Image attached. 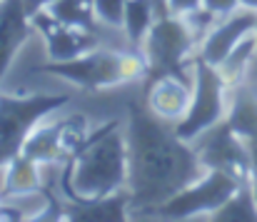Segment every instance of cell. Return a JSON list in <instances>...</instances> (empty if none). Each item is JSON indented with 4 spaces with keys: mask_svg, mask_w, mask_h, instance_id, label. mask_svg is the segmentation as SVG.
<instances>
[{
    "mask_svg": "<svg viewBox=\"0 0 257 222\" xmlns=\"http://www.w3.org/2000/svg\"><path fill=\"white\" fill-rule=\"evenodd\" d=\"M225 120L245 143L257 140V80H242L230 87V105Z\"/></svg>",
    "mask_w": 257,
    "mask_h": 222,
    "instance_id": "obj_15",
    "label": "cell"
},
{
    "mask_svg": "<svg viewBox=\"0 0 257 222\" xmlns=\"http://www.w3.org/2000/svg\"><path fill=\"white\" fill-rule=\"evenodd\" d=\"M212 220H235V222L257 220V202H255V195H252L250 182H242L235 190V195L220 210L212 212Z\"/></svg>",
    "mask_w": 257,
    "mask_h": 222,
    "instance_id": "obj_19",
    "label": "cell"
},
{
    "mask_svg": "<svg viewBox=\"0 0 257 222\" xmlns=\"http://www.w3.org/2000/svg\"><path fill=\"white\" fill-rule=\"evenodd\" d=\"M247 148H250V177H247V182L252 187V195H255L257 202V140H250Z\"/></svg>",
    "mask_w": 257,
    "mask_h": 222,
    "instance_id": "obj_23",
    "label": "cell"
},
{
    "mask_svg": "<svg viewBox=\"0 0 257 222\" xmlns=\"http://www.w3.org/2000/svg\"><path fill=\"white\" fill-rule=\"evenodd\" d=\"M125 3L127 0H95V13L97 20L107 28L122 30V15H125Z\"/></svg>",
    "mask_w": 257,
    "mask_h": 222,
    "instance_id": "obj_20",
    "label": "cell"
},
{
    "mask_svg": "<svg viewBox=\"0 0 257 222\" xmlns=\"http://www.w3.org/2000/svg\"><path fill=\"white\" fill-rule=\"evenodd\" d=\"M63 217L70 220H130V192L127 187L107 197L95 200H63Z\"/></svg>",
    "mask_w": 257,
    "mask_h": 222,
    "instance_id": "obj_14",
    "label": "cell"
},
{
    "mask_svg": "<svg viewBox=\"0 0 257 222\" xmlns=\"http://www.w3.org/2000/svg\"><path fill=\"white\" fill-rule=\"evenodd\" d=\"M230 105V85L222 73L195 55L192 63V100L187 113L175 123V133L192 143L200 133L225 120Z\"/></svg>",
    "mask_w": 257,
    "mask_h": 222,
    "instance_id": "obj_7",
    "label": "cell"
},
{
    "mask_svg": "<svg viewBox=\"0 0 257 222\" xmlns=\"http://www.w3.org/2000/svg\"><path fill=\"white\" fill-rule=\"evenodd\" d=\"M43 190H45L43 165H38L25 152L15 155L0 170V200L3 197H23V195L43 192Z\"/></svg>",
    "mask_w": 257,
    "mask_h": 222,
    "instance_id": "obj_13",
    "label": "cell"
},
{
    "mask_svg": "<svg viewBox=\"0 0 257 222\" xmlns=\"http://www.w3.org/2000/svg\"><path fill=\"white\" fill-rule=\"evenodd\" d=\"M158 8L153 0H127L125 3V15H122V33H125V40H127V48L130 50H138L143 48L153 23L158 20Z\"/></svg>",
    "mask_w": 257,
    "mask_h": 222,
    "instance_id": "obj_16",
    "label": "cell"
},
{
    "mask_svg": "<svg viewBox=\"0 0 257 222\" xmlns=\"http://www.w3.org/2000/svg\"><path fill=\"white\" fill-rule=\"evenodd\" d=\"M192 148H195L205 170H222V172L237 177L240 182H247V177H250V148L227 125V120L200 133L192 140Z\"/></svg>",
    "mask_w": 257,
    "mask_h": 222,
    "instance_id": "obj_8",
    "label": "cell"
},
{
    "mask_svg": "<svg viewBox=\"0 0 257 222\" xmlns=\"http://www.w3.org/2000/svg\"><path fill=\"white\" fill-rule=\"evenodd\" d=\"M252 35H255V40H257V23H255V30H252Z\"/></svg>",
    "mask_w": 257,
    "mask_h": 222,
    "instance_id": "obj_27",
    "label": "cell"
},
{
    "mask_svg": "<svg viewBox=\"0 0 257 222\" xmlns=\"http://www.w3.org/2000/svg\"><path fill=\"white\" fill-rule=\"evenodd\" d=\"M202 8H207L215 18H225L235 13L237 8H242V3L240 0H202Z\"/></svg>",
    "mask_w": 257,
    "mask_h": 222,
    "instance_id": "obj_21",
    "label": "cell"
},
{
    "mask_svg": "<svg viewBox=\"0 0 257 222\" xmlns=\"http://www.w3.org/2000/svg\"><path fill=\"white\" fill-rule=\"evenodd\" d=\"M145 105L150 107L153 115H158L160 120L177 123L192 100V80L185 77H175V75H163V77H153L145 80Z\"/></svg>",
    "mask_w": 257,
    "mask_h": 222,
    "instance_id": "obj_12",
    "label": "cell"
},
{
    "mask_svg": "<svg viewBox=\"0 0 257 222\" xmlns=\"http://www.w3.org/2000/svg\"><path fill=\"white\" fill-rule=\"evenodd\" d=\"M255 23H257V10L245 8V5L237 8L235 13L220 18V20L212 25V30L202 38V43L197 45V58L217 68V65L230 55V50H232L242 38H247V35L255 30Z\"/></svg>",
    "mask_w": 257,
    "mask_h": 222,
    "instance_id": "obj_10",
    "label": "cell"
},
{
    "mask_svg": "<svg viewBox=\"0 0 257 222\" xmlns=\"http://www.w3.org/2000/svg\"><path fill=\"white\" fill-rule=\"evenodd\" d=\"M33 28L45 40L48 60H73L78 55H85L90 50L105 45V38H107V33H100V30H87V28L60 23L48 10L33 13ZM115 33H122V30H115Z\"/></svg>",
    "mask_w": 257,
    "mask_h": 222,
    "instance_id": "obj_9",
    "label": "cell"
},
{
    "mask_svg": "<svg viewBox=\"0 0 257 222\" xmlns=\"http://www.w3.org/2000/svg\"><path fill=\"white\" fill-rule=\"evenodd\" d=\"M155 3V8H158V15L163 18V15H170V10H168V0H153Z\"/></svg>",
    "mask_w": 257,
    "mask_h": 222,
    "instance_id": "obj_25",
    "label": "cell"
},
{
    "mask_svg": "<svg viewBox=\"0 0 257 222\" xmlns=\"http://www.w3.org/2000/svg\"><path fill=\"white\" fill-rule=\"evenodd\" d=\"M140 53L148 63V80L175 75L192 80V63L197 55V40L180 15H163L153 23Z\"/></svg>",
    "mask_w": 257,
    "mask_h": 222,
    "instance_id": "obj_4",
    "label": "cell"
},
{
    "mask_svg": "<svg viewBox=\"0 0 257 222\" xmlns=\"http://www.w3.org/2000/svg\"><path fill=\"white\" fill-rule=\"evenodd\" d=\"M55 20L75 25V28H87V30H100V33H115V28H107L97 20L95 13V0H53L45 8Z\"/></svg>",
    "mask_w": 257,
    "mask_h": 222,
    "instance_id": "obj_17",
    "label": "cell"
},
{
    "mask_svg": "<svg viewBox=\"0 0 257 222\" xmlns=\"http://www.w3.org/2000/svg\"><path fill=\"white\" fill-rule=\"evenodd\" d=\"M50 3H53V0H25V5H28L30 15H33V13H38V10H45Z\"/></svg>",
    "mask_w": 257,
    "mask_h": 222,
    "instance_id": "obj_24",
    "label": "cell"
},
{
    "mask_svg": "<svg viewBox=\"0 0 257 222\" xmlns=\"http://www.w3.org/2000/svg\"><path fill=\"white\" fill-rule=\"evenodd\" d=\"M125 143L130 220L160 205L207 172L192 143L175 133V123L153 115L145 100H130L127 105Z\"/></svg>",
    "mask_w": 257,
    "mask_h": 222,
    "instance_id": "obj_1",
    "label": "cell"
},
{
    "mask_svg": "<svg viewBox=\"0 0 257 222\" xmlns=\"http://www.w3.org/2000/svg\"><path fill=\"white\" fill-rule=\"evenodd\" d=\"M202 5V0H168V10H170V15H187L190 10H195V8H200Z\"/></svg>",
    "mask_w": 257,
    "mask_h": 222,
    "instance_id": "obj_22",
    "label": "cell"
},
{
    "mask_svg": "<svg viewBox=\"0 0 257 222\" xmlns=\"http://www.w3.org/2000/svg\"><path fill=\"white\" fill-rule=\"evenodd\" d=\"M245 8H252V10H257V0H240Z\"/></svg>",
    "mask_w": 257,
    "mask_h": 222,
    "instance_id": "obj_26",
    "label": "cell"
},
{
    "mask_svg": "<svg viewBox=\"0 0 257 222\" xmlns=\"http://www.w3.org/2000/svg\"><path fill=\"white\" fill-rule=\"evenodd\" d=\"M242 182L222 170H207L202 177L190 182L187 187L177 190L160 205L140 212L135 220H192V217H212L215 210H220L240 187Z\"/></svg>",
    "mask_w": 257,
    "mask_h": 222,
    "instance_id": "obj_6",
    "label": "cell"
},
{
    "mask_svg": "<svg viewBox=\"0 0 257 222\" xmlns=\"http://www.w3.org/2000/svg\"><path fill=\"white\" fill-rule=\"evenodd\" d=\"M127 187V143L122 120L112 118L90 133L80 152L60 170L63 200H95Z\"/></svg>",
    "mask_w": 257,
    "mask_h": 222,
    "instance_id": "obj_2",
    "label": "cell"
},
{
    "mask_svg": "<svg viewBox=\"0 0 257 222\" xmlns=\"http://www.w3.org/2000/svg\"><path fill=\"white\" fill-rule=\"evenodd\" d=\"M33 30V15L25 0H0V82Z\"/></svg>",
    "mask_w": 257,
    "mask_h": 222,
    "instance_id": "obj_11",
    "label": "cell"
},
{
    "mask_svg": "<svg viewBox=\"0 0 257 222\" xmlns=\"http://www.w3.org/2000/svg\"><path fill=\"white\" fill-rule=\"evenodd\" d=\"M65 102H70V95L0 92V170L15 155L23 152V145L28 135L35 130V125L50 118L53 113H58Z\"/></svg>",
    "mask_w": 257,
    "mask_h": 222,
    "instance_id": "obj_5",
    "label": "cell"
},
{
    "mask_svg": "<svg viewBox=\"0 0 257 222\" xmlns=\"http://www.w3.org/2000/svg\"><path fill=\"white\" fill-rule=\"evenodd\" d=\"M33 73H45L73 82L75 87L87 92L110 90L117 85H130L148 80V63L145 55L130 48H95L85 55L73 60H50L38 65Z\"/></svg>",
    "mask_w": 257,
    "mask_h": 222,
    "instance_id": "obj_3",
    "label": "cell"
},
{
    "mask_svg": "<svg viewBox=\"0 0 257 222\" xmlns=\"http://www.w3.org/2000/svg\"><path fill=\"white\" fill-rule=\"evenodd\" d=\"M255 58H257V40H255V35L250 33L247 38H242L230 50V55L217 65V70L222 73V77L227 80L230 87H235L237 82L245 80V75L250 73V68L255 65Z\"/></svg>",
    "mask_w": 257,
    "mask_h": 222,
    "instance_id": "obj_18",
    "label": "cell"
}]
</instances>
